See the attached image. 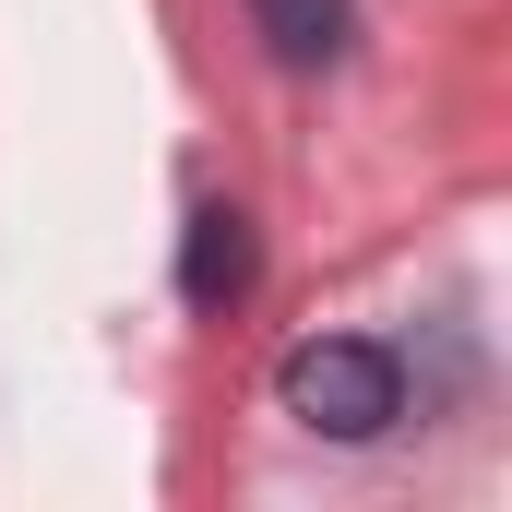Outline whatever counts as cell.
I'll return each instance as SVG.
<instances>
[{
	"mask_svg": "<svg viewBox=\"0 0 512 512\" xmlns=\"http://www.w3.org/2000/svg\"><path fill=\"white\" fill-rule=\"evenodd\" d=\"M274 405L310 429V441H382L405 417V358L382 334H310L274 358Z\"/></svg>",
	"mask_w": 512,
	"mask_h": 512,
	"instance_id": "1",
	"label": "cell"
},
{
	"mask_svg": "<svg viewBox=\"0 0 512 512\" xmlns=\"http://www.w3.org/2000/svg\"><path fill=\"white\" fill-rule=\"evenodd\" d=\"M262 274V239L239 203H191V227H179V310H203V322H227L239 298H251Z\"/></svg>",
	"mask_w": 512,
	"mask_h": 512,
	"instance_id": "2",
	"label": "cell"
},
{
	"mask_svg": "<svg viewBox=\"0 0 512 512\" xmlns=\"http://www.w3.org/2000/svg\"><path fill=\"white\" fill-rule=\"evenodd\" d=\"M251 36L286 72H334L358 48V0H251Z\"/></svg>",
	"mask_w": 512,
	"mask_h": 512,
	"instance_id": "3",
	"label": "cell"
}]
</instances>
